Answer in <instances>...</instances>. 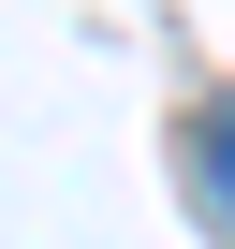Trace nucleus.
Listing matches in <instances>:
<instances>
[{
    "mask_svg": "<svg viewBox=\"0 0 235 249\" xmlns=\"http://www.w3.org/2000/svg\"><path fill=\"white\" fill-rule=\"evenodd\" d=\"M191 161H206V191H220V220H235V103L191 117Z\"/></svg>",
    "mask_w": 235,
    "mask_h": 249,
    "instance_id": "f257e3e1",
    "label": "nucleus"
}]
</instances>
